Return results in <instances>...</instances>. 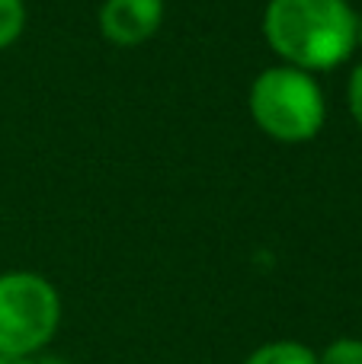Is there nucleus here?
<instances>
[{
  "instance_id": "1",
  "label": "nucleus",
  "mask_w": 362,
  "mask_h": 364,
  "mask_svg": "<svg viewBox=\"0 0 362 364\" xmlns=\"http://www.w3.org/2000/svg\"><path fill=\"white\" fill-rule=\"evenodd\" d=\"M263 36L289 68L331 70L356 51L359 16L350 0H269Z\"/></svg>"
},
{
  "instance_id": "2",
  "label": "nucleus",
  "mask_w": 362,
  "mask_h": 364,
  "mask_svg": "<svg viewBox=\"0 0 362 364\" xmlns=\"http://www.w3.org/2000/svg\"><path fill=\"white\" fill-rule=\"evenodd\" d=\"M250 119L263 134L282 144L311 141L324 128L327 102L321 83L308 70L276 64L254 80L247 96Z\"/></svg>"
},
{
  "instance_id": "3",
  "label": "nucleus",
  "mask_w": 362,
  "mask_h": 364,
  "mask_svg": "<svg viewBox=\"0 0 362 364\" xmlns=\"http://www.w3.org/2000/svg\"><path fill=\"white\" fill-rule=\"evenodd\" d=\"M61 323V297L36 272L0 275V355L32 358L45 348Z\"/></svg>"
},
{
  "instance_id": "4",
  "label": "nucleus",
  "mask_w": 362,
  "mask_h": 364,
  "mask_svg": "<svg viewBox=\"0 0 362 364\" xmlns=\"http://www.w3.org/2000/svg\"><path fill=\"white\" fill-rule=\"evenodd\" d=\"M164 23V0H103L100 32L119 48L148 42Z\"/></svg>"
},
{
  "instance_id": "5",
  "label": "nucleus",
  "mask_w": 362,
  "mask_h": 364,
  "mask_svg": "<svg viewBox=\"0 0 362 364\" xmlns=\"http://www.w3.org/2000/svg\"><path fill=\"white\" fill-rule=\"evenodd\" d=\"M241 364H318V355L308 346L292 339H279V342H267V346L254 348Z\"/></svg>"
},
{
  "instance_id": "6",
  "label": "nucleus",
  "mask_w": 362,
  "mask_h": 364,
  "mask_svg": "<svg viewBox=\"0 0 362 364\" xmlns=\"http://www.w3.org/2000/svg\"><path fill=\"white\" fill-rule=\"evenodd\" d=\"M26 26V4L23 0H0V51L10 48Z\"/></svg>"
},
{
  "instance_id": "7",
  "label": "nucleus",
  "mask_w": 362,
  "mask_h": 364,
  "mask_svg": "<svg viewBox=\"0 0 362 364\" xmlns=\"http://www.w3.org/2000/svg\"><path fill=\"white\" fill-rule=\"evenodd\" d=\"M318 364H362V339H337L318 355Z\"/></svg>"
},
{
  "instance_id": "8",
  "label": "nucleus",
  "mask_w": 362,
  "mask_h": 364,
  "mask_svg": "<svg viewBox=\"0 0 362 364\" xmlns=\"http://www.w3.org/2000/svg\"><path fill=\"white\" fill-rule=\"evenodd\" d=\"M346 102H350V112L356 119V125L362 128V64H356V70L350 74L346 83Z\"/></svg>"
},
{
  "instance_id": "9",
  "label": "nucleus",
  "mask_w": 362,
  "mask_h": 364,
  "mask_svg": "<svg viewBox=\"0 0 362 364\" xmlns=\"http://www.w3.org/2000/svg\"><path fill=\"white\" fill-rule=\"evenodd\" d=\"M0 364H36L32 358H16V355H0Z\"/></svg>"
},
{
  "instance_id": "10",
  "label": "nucleus",
  "mask_w": 362,
  "mask_h": 364,
  "mask_svg": "<svg viewBox=\"0 0 362 364\" xmlns=\"http://www.w3.org/2000/svg\"><path fill=\"white\" fill-rule=\"evenodd\" d=\"M36 364H64L61 358H42V361H36Z\"/></svg>"
},
{
  "instance_id": "11",
  "label": "nucleus",
  "mask_w": 362,
  "mask_h": 364,
  "mask_svg": "<svg viewBox=\"0 0 362 364\" xmlns=\"http://www.w3.org/2000/svg\"><path fill=\"white\" fill-rule=\"evenodd\" d=\"M359 45H362V19H359Z\"/></svg>"
}]
</instances>
